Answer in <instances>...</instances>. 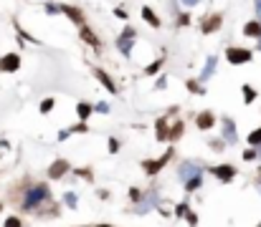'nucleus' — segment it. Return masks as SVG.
<instances>
[{"mask_svg": "<svg viewBox=\"0 0 261 227\" xmlns=\"http://www.w3.org/2000/svg\"><path fill=\"white\" fill-rule=\"evenodd\" d=\"M221 25H223V13H208V15H203V21H200V33L211 36L215 30H221Z\"/></svg>", "mask_w": 261, "mask_h": 227, "instance_id": "obj_7", "label": "nucleus"}, {"mask_svg": "<svg viewBox=\"0 0 261 227\" xmlns=\"http://www.w3.org/2000/svg\"><path fill=\"white\" fill-rule=\"evenodd\" d=\"M163 63H165V53H160V58H157V61H152V63H150L147 68H144V76H155V73H160Z\"/></svg>", "mask_w": 261, "mask_h": 227, "instance_id": "obj_23", "label": "nucleus"}, {"mask_svg": "<svg viewBox=\"0 0 261 227\" xmlns=\"http://www.w3.org/2000/svg\"><path fill=\"white\" fill-rule=\"evenodd\" d=\"M183 187H185V192H188V194H190V192H195V189H200V187H203V174H198V177H190V179H188Z\"/></svg>", "mask_w": 261, "mask_h": 227, "instance_id": "obj_24", "label": "nucleus"}, {"mask_svg": "<svg viewBox=\"0 0 261 227\" xmlns=\"http://www.w3.org/2000/svg\"><path fill=\"white\" fill-rule=\"evenodd\" d=\"M259 144H261V126H259V129H254V131L249 134V146H254V149H256Z\"/></svg>", "mask_w": 261, "mask_h": 227, "instance_id": "obj_31", "label": "nucleus"}, {"mask_svg": "<svg viewBox=\"0 0 261 227\" xmlns=\"http://www.w3.org/2000/svg\"><path fill=\"white\" fill-rule=\"evenodd\" d=\"M172 154H175V146H167V149H165L157 159H144V162H142V172H144V177H150V179H152V177H157V174H160V172L165 169V166L170 164Z\"/></svg>", "mask_w": 261, "mask_h": 227, "instance_id": "obj_2", "label": "nucleus"}, {"mask_svg": "<svg viewBox=\"0 0 261 227\" xmlns=\"http://www.w3.org/2000/svg\"><path fill=\"white\" fill-rule=\"evenodd\" d=\"M243 162H256V149L254 146H249L243 151Z\"/></svg>", "mask_w": 261, "mask_h": 227, "instance_id": "obj_37", "label": "nucleus"}, {"mask_svg": "<svg viewBox=\"0 0 261 227\" xmlns=\"http://www.w3.org/2000/svg\"><path fill=\"white\" fill-rule=\"evenodd\" d=\"M99 200H109V192L107 189H99Z\"/></svg>", "mask_w": 261, "mask_h": 227, "instance_id": "obj_46", "label": "nucleus"}, {"mask_svg": "<svg viewBox=\"0 0 261 227\" xmlns=\"http://www.w3.org/2000/svg\"><path fill=\"white\" fill-rule=\"evenodd\" d=\"M53 109H56V99H53V96H46V99L41 101V106H38L41 114H51Z\"/></svg>", "mask_w": 261, "mask_h": 227, "instance_id": "obj_25", "label": "nucleus"}, {"mask_svg": "<svg viewBox=\"0 0 261 227\" xmlns=\"http://www.w3.org/2000/svg\"><path fill=\"white\" fill-rule=\"evenodd\" d=\"M185 220H188V225H190V227H195V225H198V215H195L193 209H190V212H188V215H185Z\"/></svg>", "mask_w": 261, "mask_h": 227, "instance_id": "obj_39", "label": "nucleus"}, {"mask_svg": "<svg viewBox=\"0 0 261 227\" xmlns=\"http://www.w3.org/2000/svg\"><path fill=\"white\" fill-rule=\"evenodd\" d=\"M92 114H94V109H92L89 101H79V103H76V116H79V121H84V124H86V121L92 119Z\"/></svg>", "mask_w": 261, "mask_h": 227, "instance_id": "obj_19", "label": "nucleus"}, {"mask_svg": "<svg viewBox=\"0 0 261 227\" xmlns=\"http://www.w3.org/2000/svg\"><path fill=\"white\" fill-rule=\"evenodd\" d=\"M198 174H203V164H200V162L185 159V162L178 164V182H180V185H185L190 177H198Z\"/></svg>", "mask_w": 261, "mask_h": 227, "instance_id": "obj_4", "label": "nucleus"}, {"mask_svg": "<svg viewBox=\"0 0 261 227\" xmlns=\"http://www.w3.org/2000/svg\"><path fill=\"white\" fill-rule=\"evenodd\" d=\"M69 136H71V134H69V129H64V131L59 134V142H66V139H69Z\"/></svg>", "mask_w": 261, "mask_h": 227, "instance_id": "obj_43", "label": "nucleus"}, {"mask_svg": "<svg viewBox=\"0 0 261 227\" xmlns=\"http://www.w3.org/2000/svg\"><path fill=\"white\" fill-rule=\"evenodd\" d=\"M64 205H66L69 209H76V207H79V197H76L74 192H64Z\"/></svg>", "mask_w": 261, "mask_h": 227, "instance_id": "obj_26", "label": "nucleus"}, {"mask_svg": "<svg viewBox=\"0 0 261 227\" xmlns=\"http://www.w3.org/2000/svg\"><path fill=\"white\" fill-rule=\"evenodd\" d=\"M256 159H261V144L256 146Z\"/></svg>", "mask_w": 261, "mask_h": 227, "instance_id": "obj_49", "label": "nucleus"}, {"mask_svg": "<svg viewBox=\"0 0 261 227\" xmlns=\"http://www.w3.org/2000/svg\"><path fill=\"white\" fill-rule=\"evenodd\" d=\"M74 174H76V177H81V179H86V182H94V172L89 169V166H81V169H74Z\"/></svg>", "mask_w": 261, "mask_h": 227, "instance_id": "obj_28", "label": "nucleus"}, {"mask_svg": "<svg viewBox=\"0 0 261 227\" xmlns=\"http://www.w3.org/2000/svg\"><path fill=\"white\" fill-rule=\"evenodd\" d=\"M79 38H81L86 45H92V48H94L96 53L101 51V41H99V36L94 33V30H92L89 25H81V28H79Z\"/></svg>", "mask_w": 261, "mask_h": 227, "instance_id": "obj_11", "label": "nucleus"}, {"mask_svg": "<svg viewBox=\"0 0 261 227\" xmlns=\"http://www.w3.org/2000/svg\"><path fill=\"white\" fill-rule=\"evenodd\" d=\"M21 68V53H5L0 58V73H16Z\"/></svg>", "mask_w": 261, "mask_h": 227, "instance_id": "obj_9", "label": "nucleus"}, {"mask_svg": "<svg viewBox=\"0 0 261 227\" xmlns=\"http://www.w3.org/2000/svg\"><path fill=\"white\" fill-rule=\"evenodd\" d=\"M215 68H218V58H215V56H208V58H206V66H203V71H200V76H198V81L203 83V81L213 79Z\"/></svg>", "mask_w": 261, "mask_h": 227, "instance_id": "obj_15", "label": "nucleus"}, {"mask_svg": "<svg viewBox=\"0 0 261 227\" xmlns=\"http://www.w3.org/2000/svg\"><path fill=\"white\" fill-rule=\"evenodd\" d=\"M127 197H129V200H132V202L137 205V202H142V197H144V194H142V189H140V187H129Z\"/></svg>", "mask_w": 261, "mask_h": 227, "instance_id": "obj_29", "label": "nucleus"}, {"mask_svg": "<svg viewBox=\"0 0 261 227\" xmlns=\"http://www.w3.org/2000/svg\"><path fill=\"white\" fill-rule=\"evenodd\" d=\"M165 83H167V79H165V76H160V79H157V88H165Z\"/></svg>", "mask_w": 261, "mask_h": 227, "instance_id": "obj_45", "label": "nucleus"}, {"mask_svg": "<svg viewBox=\"0 0 261 227\" xmlns=\"http://www.w3.org/2000/svg\"><path fill=\"white\" fill-rule=\"evenodd\" d=\"M180 111V106H170V109H167V116H175Z\"/></svg>", "mask_w": 261, "mask_h": 227, "instance_id": "obj_44", "label": "nucleus"}, {"mask_svg": "<svg viewBox=\"0 0 261 227\" xmlns=\"http://www.w3.org/2000/svg\"><path fill=\"white\" fill-rule=\"evenodd\" d=\"M69 134H89V124H84V121H79V124H74L69 129Z\"/></svg>", "mask_w": 261, "mask_h": 227, "instance_id": "obj_32", "label": "nucleus"}, {"mask_svg": "<svg viewBox=\"0 0 261 227\" xmlns=\"http://www.w3.org/2000/svg\"><path fill=\"white\" fill-rule=\"evenodd\" d=\"M251 58H254V51L241 48V45H231V48L226 51V61H228V63H234V66L251 63Z\"/></svg>", "mask_w": 261, "mask_h": 227, "instance_id": "obj_5", "label": "nucleus"}, {"mask_svg": "<svg viewBox=\"0 0 261 227\" xmlns=\"http://www.w3.org/2000/svg\"><path fill=\"white\" fill-rule=\"evenodd\" d=\"M185 88L190 91L193 96H203V94H206V88H203V83H200L198 79H188V81H185Z\"/></svg>", "mask_w": 261, "mask_h": 227, "instance_id": "obj_22", "label": "nucleus"}, {"mask_svg": "<svg viewBox=\"0 0 261 227\" xmlns=\"http://www.w3.org/2000/svg\"><path fill=\"white\" fill-rule=\"evenodd\" d=\"M114 15H117L119 21H127V15H129V13H127L124 8H114Z\"/></svg>", "mask_w": 261, "mask_h": 227, "instance_id": "obj_40", "label": "nucleus"}, {"mask_svg": "<svg viewBox=\"0 0 261 227\" xmlns=\"http://www.w3.org/2000/svg\"><path fill=\"white\" fill-rule=\"evenodd\" d=\"M155 139L157 142H167V116H160L155 121Z\"/></svg>", "mask_w": 261, "mask_h": 227, "instance_id": "obj_18", "label": "nucleus"}, {"mask_svg": "<svg viewBox=\"0 0 261 227\" xmlns=\"http://www.w3.org/2000/svg\"><path fill=\"white\" fill-rule=\"evenodd\" d=\"M180 3H183L185 8H195V5L200 3V0H180Z\"/></svg>", "mask_w": 261, "mask_h": 227, "instance_id": "obj_42", "label": "nucleus"}, {"mask_svg": "<svg viewBox=\"0 0 261 227\" xmlns=\"http://www.w3.org/2000/svg\"><path fill=\"white\" fill-rule=\"evenodd\" d=\"M69 172H71V164H69L66 159H56V162L48 166V172H46V174H48V179L56 182V179H64Z\"/></svg>", "mask_w": 261, "mask_h": 227, "instance_id": "obj_10", "label": "nucleus"}, {"mask_svg": "<svg viewBox=\"0 0 261 227\" xmlns=\"http://www.w3.org/2000/svg\"><path fill=\"white\" fill-rule=\"evenodd\" d=\"M46 13H48V15H59V13H61V5H56V3H46Z\"/></svg>", "mask_w": 261, "mask_h": 227, "instance_id": "obj_38", "label": "nucleus"}, {"mask_svg": "<svg viewBox=\"0 0 261 227\" xmlns=\"http://www.w3.org/2000/svg\"><path fill=\"white\" fill-rule=\"evenodd\" d=\"M140 13H142V21L147 23V25H152V28H160V23H163V21H160V15H157V13H155L150 5H144Z\"/></svg>", "mask_w": 261, "mask_h": 227, "instance_id": "obj_17", "label": "nucleus"}, {"mask_svg": "<svg viewBox=\"0 0 261 227\" xmlns=\"http://www.w3.org/2000/svg\"><path fill=\"white\" fill-rule=\"evenodd\" d=\"M183 131H185V124H183V119H175L172 124L167 126V142H180L183 139Z\"/></svg>", "mask_w": 261, "mask_h": 227, "instance_id": "obj_16", "label": "nucleus"}, {"mask_svg": "<svg viewBox=\"0 0 261 227\" xmlns=\"http://www.w3.org/2000/svg\"><path fill=\"white\" fill-rule=\"evenodd\" d=\"M188 212H190V205H188V202H178L175 205V217H185Z\"/></svg>", "mask_w": 261, "mask_h": 227, "instance_id": "obj_33", "label": "nucleus"}, {"mask_svg": "<svg viewBox=\"0 0 261 227\" xmlns=\"http://www.w3.org/2000/svg\"><path fill=\"white\" fill-rule=\"evenodd\" d=\"M135 41H137V30L132 25H124V30L114 38V45L122 51L124 58H129V56H132V48H135Z\"/></svg>", "mask_w": 261, "mask_h": 227, "instance_id": "obj_3", "label": "nucleus"}, {"mask_svg": "<svg viewBox=\"0 0 261 227\" xmlns=\"http://www.w3.org/2000/svg\"><path fill=\"white\" fill-rule=\"evenodd\" d=\"M208 146H211L213 151H223V149H226V142H223V139H211Z\"/></svg>", "mask_w": 261, "mask_h": 227, "instance_id": "obj_35", "label": "nucleus"}, {"mask_svg": "<svg viewBox=\"0 0 261 227\" xmlns=\"http://www.w3.org/2000/svg\"><path fill=\"white\" fill-rule=\"evenodd\" d=\"M195 126H198L200 131H211V129L215 126V114H213V111H200V114H195Z\"/></svg>", "mask_w": 261, "mask_h": 227, "instance_id": "obj_14", "label": "nucleus"}, {"mask_svg": "<svg viewBox=\"0 0 261 227\" xmlns=\"http://www.w3.org/2000/svg\"><path fill=\"white\" fill-rule=\"evenodd\" d=\"M107 146H109V154H117V151H119V139H114V136H112V139L107 142Z\"/></svg>", "mask_w": 261, "mask_h": 227, "instance_id": "obj_36", "label": "nucleus"}, {"mask_svg": "<svg viewBox=\"0 0 261 227\" xmlns=\"http://www.w3.org/2000/svg\"><path fill=\"white\" fill-rule=\"evenodd\" d=\"M256 51H259V53H261V36H259V38H256Z\"/></svg>", "mask_w": 261, "mask_h": 227, "instance_id": "obj_48", "label": "nucleus"}, {"mask_svg": "<svg viewBox=\"0 0 261 227\" xmlns=\"http://www.w3.org/2000/svg\"><path fill=\"white\" fill-rule=\"evenodd\" d=\"M61 13H64L74 25H79V28L86 25V18H84V10H81V8H76V5H61Z\"/></svg>", "mask_w": 261, "mask_h": 227, "instance_id": "obj_13", "label": "nucleus"}, {"mask_svg": "<svg viewBox=\"0 0 261 227\" xmlns=\"http://www.w3.org/2000/svg\"><path fill=\"white\" fill-rule=\"evenodd\" d=\"M48 202H53V194L46 182H28L21 194V212H38Z\"/></svg>", "mask_w": 261, "mask_h": 227, "instance_id": "obj_1", "label": "nucleus"}, {"mask_svg": "<svg viewBox=\"0 0 261 227\" xmlns=\"http://www.w3.org/2000/svg\"><path fill=\"white\" fill-rule=\"evenodd\" d=\"M0 212H3V202H0Z\"/></svg>", "mask_w": 261, "mask_h": 227, "instance_id": "obj_52", "label": "nucleus"}, {"mask_svg": "<svg viewBox=\"0 0 261 227\" xmlns=\"http://www.w3.org/2000/svg\"><path fill=\"white\" fill-rule=\"evenodd\" d=\"M241 33L246 36V38H259L261 36V23L259 21H249V23H243V30H241Z\"/></svg>", "mask_w": 261, "mask_h": 227, "instance_id": "obj_20", "label": "nucleus"}, {"mask_svg": "<svg viewBox=\"0 0 261 227\" xmlns=\"http://www.w3.org/2000/svg\"><path fill=\"white\" fill-rule=\"evenodd\" d=\"M94 73V79L101 83V86H104L107 91H109V94H119V88H117V83H114V79H112V76L104 71V68H94L92 71Z\"/></svg>", "mask_w": 261, "mask_h": 227, "instance_id": "obj_12", "label": "nucleus"}, {"mask_svg": "<svg viewBox=\"0 0 261 227\" xmlns=\"http://www.w3.org/2000/svg\"><path fill=\"white\" fill-rule=\"evenodd\" d=\"M254 10H256V18H254V21L261 23V0H254Z\"/></svg>", "mask_w": 261, "mask_h": 227, "instance_id": "obj_41", "label": "nucleus"}, {"mask_svg": "<svg viewBox=\"0 0 261 227\" xmlns=\"http://www.w3.org/2000/svg\"><path fill=\"white\" fill-rule=\"evenodd\" d=\"M208 174H213L218 182L228 185V182H234V179H236L238 169H236L234 164H215V166H211V169H208Z\"/></svg>", "mask_w": 261, "mask_h": 227, "instance_id": "obj_6", "label": "nucleus"}, {"mask_svg": "<svg viewBox=\"0 0 261 227\" xmlns=\"http://www.w3.org/2000/svg\"><path fill=\"white\" fill-rule=\"evenodd\" d=\"M94 227H114V225H107V222H101V225H94Z\"/></svg>", "mask_w": 261, "mask_h": 227, "instance_id": "obj_50", "label": "nucleus"}, {"mask_svg": "<svg viewBox=\"0 0 261 227\" xmlns=\"http://www.w3.org/2000/svg\"><path fill=\"white\" fill-rule=\"evenodd\" d=\"M221 126H223V142L226 144H236L238 142V126L231 116H221Z\"/></svg>", "mask_w": 261, "mask_h": 227, "instance_id": "obj_8", "label": "nucleus"}, {"mask_svg": "<svg viewBox=\"0 0 261 227\" xmlns=\"http://www.w3.org/2000/svg\"><path fill=\"white\" fill-rule=\"evenodd\" d=\"M92 109L96 114H109V103L107 101H96V103H92Z\"/></svg>", "mask_w": 261, "mask_h": 227, "instance_id": "obj_34", "label": "nucleus"}, {"mask_svg": "<svg viewBox=\"0 0 261 227\" xmlns=\"http://www.w3.org/2000/svg\"><path fill=\"white\" fill-rule=\"evenodd\" d=\"M254 185H256V189L261 192V174H256V179H254Z\"/></svg>", "mask_w": 261, "mask_h": 227, "instance_id": "obj_47", "label": "nucleus"}, {"mask_svg": "<svg viewBox=\"0 0 261 227\" xmlns=\"http://www.w3.org/2000/svg\"><path fill=\"white\" fill-rule=\"evenodd\" d=\"M190 13H175V25L178 28H185V25H190Z\"/></svg>", "mask_w": 261, "mask_h": 227, "instance_id": "obj_27", "label": "nucleus"}, {"mask_svg": "<svg viewBox=\"0 0 261 227\" xmlns=\"http://www.w3.org/2000/svg\"><path fill=\"white\" fill-rule=\"evenodd\" d=\"M76 227H89V225H76Z\"/></svg>", "mask_w": 261, "mask_h": 227, "instance_id": "obj_51", "label": "nucleus"}, {"mask_svg": "<svg viewBox=\"0 0 261 227\" xmlns=\"http://www.w3.org/2000/svg\"><path fill=\"white\" fill-rule=\"evenodd\" d=\"M241 94H243V103H246V106H251V103L259 99V91H256L251 83H243V86H241Z\"/></svg>", "mask_w": 261, "mask_h": 227, "instance_id": "obj_21", "label": "nucleus"}, {"mask_svg": "<svg viewBox=\"0 0 261 227\" xmlns=\"http://www.w3.org/2000/svg\"><path fill=\"white\" fill-rule=\"evenodd\" d=\"M256 227H261V222H259V225H256Z\"/></svg>", "mask_w": 261, "mask_h": 227, "instance_id": "obj_53", "label": "nucleus"}, {"mask_svg": "<svg viewBox=\"0 0 261 227\" xmlns=\"http://www.w3.org/2000/svg\"><path fill=\"white\" fill-rule=\"evenodd\" d=\"M3 227H23V220L18 215H8L5 222H3Z\"/></svg>", "mask_w": 261, "mask_h": 227, "instance_id": "obj_30", "label": "nucleus"}]
</instances>
